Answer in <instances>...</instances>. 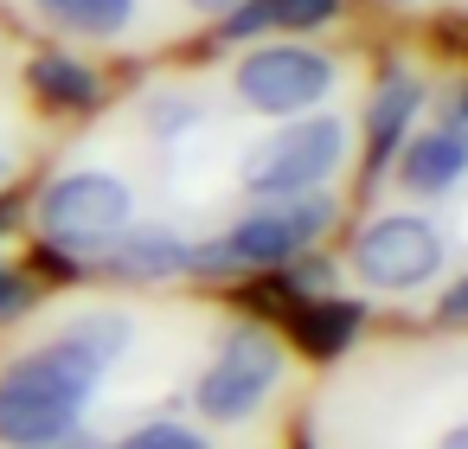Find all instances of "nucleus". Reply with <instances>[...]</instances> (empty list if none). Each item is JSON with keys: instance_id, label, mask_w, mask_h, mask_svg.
Returning <instances> with one entry per match:
<instances>
[{"instance_id": "obj_14", "label": "nucleus", "mask_w": 468, "mask_h": 449, "mask_svg": "<svg viewBox=\"0 0 468 449\" xmlns=\"http://www.w3.org/2000/svg\"><path fill=\"white\" fill-rule=\"evenodd\" d=\"M58 334H71L78 347H90L103 366H116L122 353H129V334H135V321L129 315H116V308H84V315H71Z\"/></svg>"}, {"instance_id": "obj_18", "label": "nucleus", "mask_w": 468, "mask_h": 449, "mask_svg": "<svg viewBox=\"0 0 468 449\" xmlns=\"http://www.w3.org/2000/svg\"><path fill=\"white\" fill-rule=\"evenodd\" d=\"M27 308H33V289H27V276L0 270V321H20Z\"/></svg>"}, {"instance_id": "obj_12", "label": "nucleus", "mask_w": 468, "mask_h": 449, "mask_svg": "<svg viewBox=\"0 0 468 449\" xmlns=\"http://www.w3.org/2000/svg\"><path fill=\"white\" fill-rule=\"evenodd\" d=\"M33 7L78 39H116L135 20V0H33Z\"/></svg>"}, {"instance_id": "obj_5", "label": "nucleus", "mask_w": 468, "mask_h": 449, "mask_svg": "<svg viewBox=\"0 0 468 449\" xmlns=\"http://www.w3.org/2000/svg\"><path fill=\"white\" fill-rule=\"evenodd\" d=\"M276 379H282V347H276V334H270V327H231V334L218 340V353L206 359L193 398H199V411H206L212 423L231 430V423H250V417L270 404Z\"/></svg>"}, {"instance_id": "obj_11", "label": "nucleus", "mask_w": 468, "mask_h": 449, "mask_svg": "<svg viewBox=\"0 0 468 449\" xmlns=\"http://www.w3.org/2000/svg\"><path fill=\"white\" fill-rule=\"evenodd\" d=\"M340 14V0H244L225 14V39H257V33H314Z\"/></svg>"}, {"instance_id": "obj_20", "label": "nucleus", "mask_w": 468, "mask_h": 449, "mask_svg": "<svg viewBox=\"0 0 468 449\" xmlns=\"http://www.w3.org/2000/svg\"><path fill=\"white\" fill-rule=\"evenodd\" d=\"M442 129H449V135H455V142L468 148V84H462V91L449 97V110H442Z\"/></svg>"}, {"instance_id": "obj_7", "label": "nucleus", "mask_w": 468, "mask_h": 449, "mask_svg": "<svg viewBox=\"0 0 468 449\" xmlns=\"http://www.w3.org/2000/svg\"><path fill=\"white\" fill-rule=\"evenodd\" d=\"M353 270L366 289H423L442 270V231L417 212H378L353 238Z\"/></svg>"}, {"instance_id": "obj_24", "label": "nucleus", "mask_w": 468, "mask_h": 449, "mask_svg": "<svg viewBox=\"0 0 468 449\" xmlns=\"http://www.w3.org/2000/svg\"><path fill=\"white\" fill-rule=\"evenodd\" d=\"M436 449H468V417H462V423H449V430L436 436Z\"/></svg>"}, {"instance_id": "obj_2", "label": "nucleus", "mask_w": 468, "mask_h": 449, "mask_svg": "<svg viewBox=\"0 0 468 449\" xmlns=\"http://www.w3.org/2000/svg\"><path fill=\"white\" fill-rule=\"evenodd\" d=\"M334 225V199L295 193V199H263L257 212H244L225 238L193 244V276H238V270H282L289 257H308Z\"/></svg>"}, {"instance_id": "obj_16", "label": "nucleus", "mask_w": 468, "mask_h": 449, "mask_svg": "<svg viewBox=\"0 0 468 449\" xmlns=\"http://www.w3.org/2000/svg\"><path fill=\"white\" fill-rule=\"evenodd\" d=\"M110 449H212L199 430H186V423H142V430H129V436H116Z\"/></svg>"}, {"instance_id": "obj_25", "label": "nucleus", "mask_w": 468, "mask_h": 449, "mask_svg": "<svg viewBox=\"0 0 468 449\" xmlns=\"http://www.w3.org/2000/svg\"><path fill=\"white\" fill-rule=\"evenodd\" d=\"M7 167H14V155H7V148H0V180H7Z\"/></svg>"}, {"instance_id": "obj_3", "label": "nucleus", "mask_w": 468, "mask_h": 449, "mask_svg": "<svg viewBox=\"0 0 468 449\" xmlns=\"http://www.w3.org/2000/svg\"><path fill=\"white\" fill-rule=\"evenodd\" d=\"M129 219H135V193L110 167L58 174L33 199V225H39V238L52 251H103L116 231H129Z\"/></svg>"}, {"instance_id": "obj_15", "label": "nucleus", "mask_w": 468, "mask_h": 449, "mask_svg": "<svg viewBox=\"0 0 468 449\" xmlns=\"http://www.w3.org/2000/svg\"><path fill=\"white\" fill-rule=\"evenodd\" d=\"M353 327H359V315H353L346 302H327V295H321V308L302 321V347H308V353H340Z\"/></svg>"}, {"instance_id": "obj_1", "label": "nucleus", "mask_w": 468, "mask_h": 449, "mask_svg": "<svg viewBox=\"0 0 468 449\" xmlns=\"http://www.w3.org/2000/svg\"><path fill=\"white\" fill-rule=\"evenodd\" d=\"M103 372L110 366L90 347H78L71 334H52L46 347L7 359L0 366V443L7 449H39V443L78 430V417H84V404H90Z\"/></svg>"}, {"instance_id": "obj_13", "label": "nucleus", "mask_w": 468, "mask_h": 449, "mask_svg": "<svg viewBox=\"0 0 468 449\" xmlns=\"http://www.w3.org/2000/svg\"><path fill=\"white\" fill-rule=\"evenodd\" d=\"M27 84H33L46 103H58V110H90V103H97V71L78 65V59H65V52H39V59L27 65Z\"/></svg>"}, {"instance_id": "obj_6", "label": "nucleus", "mask_w": 468, "mask_h": 449, "mask_svg": "<svg viewBox=\"0 0 468 449\" xmlns=\"http://www.w3.org/2000/svg\"><path fill=\"white\" fill-rule=\"evenodd\" d=\"M231 84H238V103L257 116H308L334 91V59L314 46H257L238 59Z\"/></svg>"}, {"instance_id": "obj_26", "label": "nucleus", "mask_w": 468, "mask_h": 449, "mask_svg": "<svg viewBox=\"0 0 468 449\" xmlns=\"http://www.w3.org/2000/svg\"><path fill=\"white\" fill-rule=\"evenodd\" d=\"M398 7H404V0H398Z\"/></svg>"}, {"instance_id": "obj_4", "label": "nucleus", "mask_w": 468, "mask_h": 449, "mask_svg": "<svg viewBox=\"0 0 468 449\" xmlns=\"http://www.w3.org/2000/svg\"><path fill=\"white\" fill-rule=\"evenodd\" d=\"M340 161H346V123H334V116H295L289 129L263 135L244 155L238 180L257 199H295V193L327 187L340 174Z\"/></svg>"}, {"instance_id": "obj_21", "label": "nucleus", "mask_w": 468, "mask_h": 449, "mask_svg": "<svg viewBox=\"0 0 468 449\" xmlns=\"http://www.w3.org/2000/svg\"><path fill=\"white\" fill-rule=\"evenodd\" d=\"M442 321H468V276H462V283L442 295Z\"/></svg>"}, {"instance_id": "obj_9", "label": "nucleus", "mask_w": 468, "mask_h": 449, "mask_svg": "<svg viewBox=\"0 0 468 449\" xmlns=\"http://www.w3.org/2000/svg\"><path fill=\"white\" fill-rule=\"evenodd\" d=\"M417 110H423V84H417L410 71H391V78L372 91V103H366V180H378V174L391 167V155H398V142L410 135Z\"/></svg>"}, {"instance_id": "obj_10", "label": "nucleus", "mask_w": 468, "mask_h": 449, "mask_svg": "<svg viewBox=\"0 0 468 449\" xmlns=\"http://www.w3.org/2000/svg\"><path fill=\"white\" fill-rule=\"evenodd\" d=\"M398 187L404 193H417V199H436V193H449L462 174H468V148L449 135V129H410L404 142H398Z\"/></svg>"}, {"instance_id": "obj_23", "label": "nucleus", "mask_w": 468, "mask_h": 449, "mask_svg": "<svg viewBox=\"0 0 468 449\" xmlns=\"http://www.w3.org/2000/svg\"><path fill=\"white\" fill-rule=\"evenodd\" d=\"M186 7H193V14H212V20H225L231 7H244V0H186Z\"/></svg>"}, {"instance_id": "obj_19", "label": "nucleus", "mask_w": 468, "mask_h": 449, "mask_svg": "<svg viewBox=\"0 0 468 449\" xmlns=\"http://www.w3.org/2000/svg\"><path fill=\"white\" fill-rule=\"evenodd\" d=\"M282 270H295V289H302V295H327V283H334L327 257H321V263H302V257H289Z\"/></svg>"}, {"instance_id": "obj_22", "label": "nucleus", "mask_w": 468, "mask_h": 449, "mask_svg": "<svg viewBox=\"0 0 468 449\" xmlns=\"http://www.w3.org/2000/svg\"><path fill=\"white\" fill-rule=\"evenodd\" d=\"M39 449H103V443L84 436V430H65V436H52V443H39Z\"/></svg>"}, {"instance_id": "obj_17", "label": "nucleus", "mask_w": 468, "mask_h": 449, "mask_svg": "<svg viewBox=\"0 0 468 449\" xmlns=\"http://www.w3.org/2000/svg\"><path fill=\"white\" fill-rule=\"evenodd\" d=\"M199 123V97H154L148 103V129L167 142V135H180V129H193Z\"/></svg>"}, {"instance_id": "obj_8", "label": "nucleus", "mask_w": 468, "mask_h": 449, "mask_svg": "<svg viewBox=\"0 0 468 449\" xmlns=\"http://www.w3.org/2000/svg\"><path fill=\"white\" fill-rule=\"evenodd\" d=\"M103 276H116V283H174V276H193V238H180L174 225L116 231L103 244Z\"/></svg>"}]
</instances>
